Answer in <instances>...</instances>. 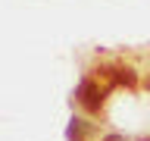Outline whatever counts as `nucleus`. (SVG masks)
<instances>
[{
    "mask_svg": "<svg viewBox=\"0 0 150 141\" xmlns=\"http://www.w3.org/2000/svg\"><path fill=\"white\" fill-rule=\"evenodd\" d=\"M78 103H81L84 110H100V103H103V91L97 88L94 82H81L78 85Z\"/></svg>",
    "mask_w": 150,
    "mask_h": 141,
    "instance_id": "nucleus-1",
    "label": "nucleus"
}]
</instances>
